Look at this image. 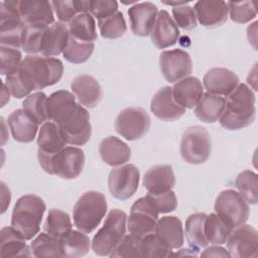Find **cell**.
<instances>
[{
	"instance_id": "e575fe53",
	"label": "cell",
	"mask_w": 258,
	"mask_h": 258,
	"mask_svg": "<svg viewBox=\"0 0 258 258\" xmlns=\"http://www.w3.org/2000/svg\"><path fill=\"white\" fill-rule=\"evenodd\" d=\"M31 253L34 257H63L61 240L57 239L46 232L38 236L30 243Z\"/></svg>"
},
{
	"instance_id": "8d00e7d4",
	"label": "cell",
	"mask_w": 258,
	"mask_h": 258,
	"mask_svg": "<svg viewBox=\"0 0 258 258\" xmlns=\"http://www.w3.org/2000/svg\"><path fill=\"white\" fill-rule=\"evenodd\" d=\"M61 240L63 257H81L85 256L90 248L92 247V242L86 233L81 231L72 230L66 237Z\"/></svg>"
},
{
	"instance_id": "4316f807",
	"label": "cell",
	"mask_w": 258,
	"mask_h": 258,
	"mask_svg": "<svg viewBox=\"0 0 258 258\" xmlns=\"http://www.w3.org/2000/svg\"><path fill=\"white\" fill-rule=\"evenodd\" d=\"M11 135L17 142H31L37 134L39 124L34 121L23 109L13 111L7 119Z\"/></svg>"
},
{
	"instance_id": "f5cc1de1",
	"label": "cell",
	"mask_w": 258,
	"mask_h": 258,
	"mask_svg": "<svg viewBox=\"0 0 258 258\" xmlns=\"http://www.w3.org/2000/svg\"><path fill=\"white\" fill-rule=\"evenodd\" d=\"M201 257H231L229 252L220 247L219 245H212L211 247L206 248L202 253Z\"/></svg>"
},
{
	"instance_id": "44dd1931",
	"label": "cell",
	"mask_w": 258,
	"mask_h": 258,
	"mask_svg": "<svg viewBox=\"0 0 258 258\" xmlns=\"http://www.w3.org/2000/svg\"><path fill=\"white\" fill-rule=\"evenodd\" d=\"M71 90L79 104L85 108H95L102 100L101 85L91 75L77 76L71 83Z\"/></svg>"
},
{
	"instance_id": "74e56055",
	"label": "cell",
	"mask_w": 258,
	"mask_h": 258,
	"mask_svg": "<svg viewBox=\"0 0 258 258\" xmlns=\"http://www.w3.org/2000/svg\"><path fill=\"white\" fill-rule=\"evenodd\" d=\"M43 229L49 235L62 239L72 231L70 216L59 209H51L45 219Z\"/></svg>"
},
{
	"instance_id": "e0dca14e",
	"label": "cell",
	"mask_w": 258,
	"mask_h": 258,
	"mask_svg": "<svg viewBox=\"0 0 258 258\" xmlns=\"http://www.w3.org/2000/svg\"><path fill=\"white\" fill-rule=\"evenodd\" d=\"M17 8L24 25L49 26L54 21V11L50 1L17 0Z\"/></svg>"
},
{
	"instance_id": "d6a6232c",
	"label": "cell",
	"mask_w": 258,
	"mask_h": 258,
	"mask_svg": "<svg viewBox=\"0 0 258 258\" xmlns=\"http://www.w3.org/2000/svg\"><path fill=\"white\" fill-rule=\"evenodd\" d=\"M68 30L71 37L85 42H94L98 38L96 22L89 12L76 15L69 23Z\"/></svg>"
},
{
	"instance_id": "8fae6325",
	"label": "cell",
	"mask_w": 258,
	"mask_h": 258,
	"mask_svg": "<svg viewBox=\"0 0 258 258\" xmlns=\"http://www.w3.org/2000/svg\"><path fill=\"white\" fill-rule=\"evenodd\" d=\"M57 126L67 144L82 146L90 140L92 134L90 114L87 109L79 103L75 111Z\"/></svg>"
},
{
	"instance_id": "ab89813d",
	"label": "cell",
	"mask_w": 258,
	"mask_h": 258,
	"mask_svg": "<svg viewBox=\"0 0 258 258\" xmlns=\"http://www.w3.org/2000/svg\"><path fill=\"white\" fill-rule=\"evenodd\" d=\"M56 17L59 22H70L76 15L89 12V1L84 0H54L51 1Z\"/></svg>"
},
{
	"instance_id": "8992f818",
	"label": "cell",
	"mask_w": 258,
	"mask_h": 258,
	"mask_svg": "<svg viewBox=\"0 0 258 258\" xmlns=\"http://www.w3.org/2000/svg\"><path fill=\"white\" fill-rule=\"evenodd\" d=\"M211 150V136L204 127L192 126L183 132L180 141V154L185 162L202 164L210 157Z\"/></svg>"
},
{
	"instance_id": "9c48e42d",
	"label": "cell",
	"mask_w": 258,
	"mask_h": 258,
	"mask_svg": "<svg viewBox=\"0 0 258 258\" xmlns=\"http://www.w3.org/2000/svg\"><path fill=\"white\" fill-rule=\"evenodd\" d=\"M24 24L21 20L17 0L0 2V43L2 46L20 48V35Z\"/></svg>"
},
{
	"instance_id": "ffe728a7",
	"label": "cell",
	"mask_w": 258,
	"mask_h": 258,
	"mask_svg": "<svg viewBox=\"0 0 258 258\" xmlns=\"http://www.w3.org/2000/svg\"><path fill=\"white\" fill-rule=\"evenodd\" d=\"M239 83V77L226 68H212L203 78V85L207 92L221 97L230 95Z\"/></svg>"
},
{
	"instance_id": "7402d4cb",
	"label": "cell",
	"mask_w": 258,
	"mask_h": 258,
	"mask_svg": "<svg viewBox=\"0 0 258 258\" xmlns=\"http://www.w3.org/2000/svg\"><path fill=\"white\" fill-rule=\"evenodd\" d=\"M179 35L180 32L178 26L169 13L164 9L158 11L154 26L150 33L152 43L159 49L166 48L174 45L177 42Z\"/></svg>"
},
{
	"instance_id": "bcb514c9",
	"label": "cell",
	"mask_w": 258,
	"mask_h": 258,
	"mask_svg": "<svg viewBox=\"0 0 258 258\" xmlns=\"http://www.w3.org/2000/svg\"><path fill=\"white\" fill-rule=\"evenodd\" d=\"M228 14L230 18L237 23H247L257 16V11L255 5L252 1H242V2H227Z\"/></svg>"
},
{
	"instance_id": "d4e9b609",
	"label": "cell",
	"mask_w": 258,
	"mask_h": 258,
	"mask_svg": "<svg viewBox=\"0 0 258 258\" xmlns=\"http://www.w3.org/2000/svg\"><path fill=\"white\" fill-rule=\"evenodd\" d=\"M142 184L144 188L152 195L170 191L175 184L172 166L169 164L152 166L144 173Z\"/></svg>"
},
{
	"instance_id": "7c38bea8",
	"label": "cell",
	"mask_w": 258,
	"mask_h": 258,
	"mask_svg": "<svg viewBox=\"0 0 258 258\" xmlns=\"http://www.w3.org/2000/svg\"><path fill=\"white\" fill-rule=\"evenodd\" d=\"M150 117L140 107H129L122 110L116 120L115 129L126 140H136L143 137L149 130Z\"/></svg>"
},
{
	"instance_id": "7dc6e473",
	"label": "cell",
	"mask_w": 258,
	"mask_h": 258,
	"mask_svg": "<svg viewBox=\"0 0 258 258\" xmlns=\"http://www.w3.org/2000/svg\"><path fill=\"white\" fill-rule=\"evenodd\" d=\"M141 239L129 234L125 235L122 241L115 247L109 255L110 257H141Z\"/></svg>"
},
{
	"instance_id": "277c9868",
	"label": "cell",
	"mask_w": 258,
	"mask_h": 258,
	"mask_svg": "<svg viewBox=\"0 0 258 258\" xmlns=\"http://www.w3.org/2000/svg\"><path fill=\"white\" fill-rule=\"evenodd\" d=\"M107 208L104 194L96 190L83 194L73 208L74 225L81 232L92 233L105 217Z\"/></svg>"
},
{
	"instance_id": "681fc988",
	"label": "cell",
	"mask_w": 258,
	"mask_h": 258,
	"mask_svg": "<svg viewBox=\"0 0 258 258\" xmlns=\"http://www.w3.org/2000/svg\"><path fill=\"white\" fill-rule=\"evenodd\" d=\"M145 197L158 214L170 213L177 208V198L172 190L158 195L148 192Z\"/></svg>"
},
{
	"instance_id": "d6986e66",
	"label": "cell",
	"mask_w": 258,
	"mask_h": 258,
	"mask_svg": "<svg viewBox=\"0 0 258 258\" xmlns=\"http://www.w3.org/2000/svg\"><path fill=\"white\" fill-rule=\"evenodd\" d=\"M150 110L161 121L172 122L181 118L185 110L173 99L171 87L165 86L159 89L151 99Z\"/></svg>"
},
{
	"instance_id": "f1b7e54d",
	"label": "cell",
	"mask_w": 258,
	"mask_h": 258,
	"mask_svg": "<svg viewBox=\"0 0 258 258\" xmlns=\"http://www.w3.org/2000/svg\"><path fill=\"white\" fill-rule=\"evenodd\" d=\"M70 38L68 26L62 22H54L46 27L41 46V55L46 57L57 56L63 52Z\"/></svg>"
},
{
	"instance_id": "5b68a950",
	"label": "cell",
	"mask_w": 258,
	"mask_h": 258,
	"mask_svg": "<svg viewBox=\"0 0 258 258\" xmlns=\"http://www.w3.org/2000/svg\"><path fill=\"white\" fill-rule=\"evenodd\" d=\"M127 214L120 209H112L102 228L92 240V250L99 256H109L122 241L127 230Z\"/></svg>"
},
{
	"instance_id": "52a82bcc",
	"label": "cell",
	"mask_w": 258,
	"mask_h": 258,
	"mask_svg": "<svg viewBox=\"0 0 258 258\" xmlns=\"http://www.w3.org/2000/svg\"><path fill=\"white\" fill-rule=\"evenodd\" d=\"M215 213L220 216L232 229L245 224L250 215L246 200L234 189L221 191L216 198Z\"/></svg>"
},
{
	"instance_id": "7a4b0ae2",
	"label": "cell",
	"mask_w": 258,
	"mask_h": 258,
	"mask_svg": "<svg viewBox=\"0 0 258 258\" xmlns=\"http://www.w3.org/2000/svg\"><path fill=\"white\" fill-rule=\"evenodd\" d=\"M256 97L252 89L241 84L225 98V107L218 120L227 130H239L253 124L256 119Z\"/></svg>"
},
{
	"instance_id": "30bf717a",
	"label": "cell",
	"mask_w": 258,
	"mask_h": 258,
	"mask_svg": "<svg viewBox=\"0 0 258 258\" xmlns=\"http://www.w3.org/2000/svg\"><path fill=\"white\" fill-rule=\"evenodd\" d=\"M158 215L146 197L137 199L131 206L129 218H127L129 233L140 239L154 233Z\"/></svg>"
},
{
	"instance_id": "7bdbcfd3",
	"label": "cell",
	"mask_w": 258,
	"mask_h": 258,
	"mask_svg": "<svg viewBox=\"0 0 258 258\" xmlns=\"http://www.w3.org/2000/svg\"><path fill=\"white\" fill-rule=\"evenodd\" d=\"M98 26L102 37L108 39H116L123 36L127 30L125 17L121 11L98 20Z\"/></svg>"
},
{
	"instance_id": "c3c4849f",
	"label": "cell",
	"mask_w": 258,
	"mask_h": 258,
	"mask_svg": "<svg viewBox=\"0 0 258 258\" xmlns=\"http://www.w3.org/2000/svg\"><path fill=\"white\" fill-rule=\"evenodd\" d=\"M0 54H1V75L9 76L18 71L23 60L19 49L1 45Z\"/></svg>"
},
{
	"instance_id": "f6af8a7d",
	"label": "cell",
	"mask_w": 258,
	"mask_h": 258,
	"mask_svg": "<svg viewBox=\"0 0 258 258\" xmlns=\"http://www.w3.org/2000/svg\"><path fill=\"white\" fill-rule=\"evenodd\" d=\"M140 249L143 258L170 257L172 254V250L167 248L154 233L141 238Z\"/></svg>"
},
{
	"instance_id": "ba28073f",
	"label": "cell",
	"mask_w": 258,
	"mask_h": 258,
	"mask_svg": "<svg viewBox=\"0 0 258 258\" xmlns=\"http://www.w3.org/2000/svg\"><path fill=\"white\" fill-rule=\"evenodd\" d=\"M85 165V153L78 146H66L54 154L46 167V173L57 175L62 179H74L83 171Z\"/></svg>"
},
{
	"instance_id": "836d02e7",
	"label": "cell",
	"mask_w": 258,
	"mask_h": 258,
	"mask_svg": "<svg viewBox=\"0 0 258 258\" xmlns=\"http://www.w3.org/2000/svg\"><path fill=\"white\" fill-rule=\"evenodd\" d=\"M233 229L216 213L206 216L204 224L205 237L211 245H223L226 243Z\"/></svg>"
},
{
	"instance_id": "db71d44e",
	"label": "cell",
	"mask_w": 258,
	"mask_h": 258,
	"mask_svg": "<svg viewBox=\"0 0 258 258\" xmlns=\"http://www.w3.org/2000/svg\"><path fill=\"white\" fill-rule=\"evenodd\" d=\"M10 200H11V195H10L9 188L6 186V184L4 182H1V202H2L1 213L2 214L6 211L7 207L9 206Z\"/></svg>"
},
{
	"instance_id": "484cf974",
	"label": "cell",
	"mask_w": 258,
	"mask_h": 258,
	"mask_svg": "<svg viewBox=\"0 0 258 258\" xmlns=\"http://www.w3.org/2000/svg\"><path fill=\"white\" fill-rule=\"evenodd\" d=\"M154 234L170 250L179 249L184 243L182 223L175 216H164L158 219Z\"/></svg>"
},
{
	"instance_id": "60d3db41",
	"label": "cell",
	"mask_w": 258,
	"mask_h": 258,
	"mask_svg": "<svg viewBox=\"0 0 258 258\" xmlns=\"http://www.w3.org/2000/svg\"><path fill=\"white\" fill-rule=\"evenodd\" d=\"M47 96L42 92L28 95L22 102V109L39 125L48 121L46 114Z\"/></svg>"
},
{
	"instance_id": "6da1fadb",
	"label": "cell",
	"mask_w": 258,
	"mask_h": 258,
	"mask_svg": "<svg viewBox=\"0 0 258 258\" xmlns=\"http://www.w3.org/2000/svg\"><path fill=\"white\" fill-rule=\"evenodd\" d=\"M63 63L59 58L27 55L22 60L16 75L25 91H39L56 84L62 77Z\"/></svg>"
},
{
	"instance_id": "1f68e13d",
	"label": "cell",
	"mask_w": 258,
	"mask_h": 258,
	"mask_svg": "<svg viewBox=\"0 0 258 258\" xmlns=\"http://www.w3.org/2000/svg\"><path fill=\"white\" fill-rule=\"evenodd\" d=\"M224 107L225 98L207 92L195 106V115L204 123H215L220 119Z\"/></svg>"
},
{
	"instance_id": "f546056e",
	"label": "cell",
	"mask_w": 258,
	"mask_h": 258,
	"mask_svg": "<svg viewBox=\"0 0 258 258\" xmlns=\"http://www.w3.org/2000/svg\"><path fill=\"white\" fill-rule=\"evenodd\" d=\"M25 241L27 240L12 226L2 228L0 231V256L2 258L31 256V249Z\"/></svg>"
},
{
	"instance_id": "83f0119b",
	"label": "cell",
	"mask_w": 258,
	"mask_h": 258,
	"mask_svg": "<svg viewBox=\"0 0 258 258\" xmlns=\"http://www.w3.org/2000/svg\"><path fill=\"white\" fill-rule=\"evenodd\" d=\"M171 89L174 101L184 109L194 108L204 94L201 81L194 76L177 81Z\"/></svg>"
},
{
	"instance_id": "11a10c76",
	"label": "cell",
	"mask_w": 258,
	"mask_h": 258,
	"mask_svg": "<svg viewBox=\"0 0 258 258\" xmlns=\"http://www.w3.org/2000/svg\"><path fill=\"white\" fill-rule=\"evenodd\" d=\"M11 95L9 89L7 88L6 84L3 82L2 83V103H1V107H3L8 101H9V96Z\"/></svg>"
},
{
	"instance_id": "2e32d148",
	"label": "cell",
	"mask_w": 258,
	"mask_h": 258,
	"mask_svg": "<svg viewBox=\"0 0 258 258\" xmlns=\"http://www.w3.org/2000/svg\"><path fill=\"white\" fill-rule=\"evenodd\" d=\"M66 144L60 129L55 123L47 121L41 125L37 136V159L42 169L54 154L66 147Z\"/></svg>"
},
{
	"instance_id": "816d5d0a",
	"label": "cell",
	"mask_w": 258,
	"mask_h": 258,
	"mask_svg": "<svg viewBox=\"0 0 258 258\" xmlns=\"http://www.w3.org/2000/svg\"><path fill=\"white\" fill-rule=\"evenodd\" d=\"M118 11V2L115 0H90L89 13L98 20L109 17Z\"/></svg>"
},
{
	"instance_id": "ee69618b",
	"label": "cell",
	"mask_w": 258,
	"mask_h": 258,
	"mask_svg": "<svg viewBox=\"0 0 258 258\" xmlns=\"http://www.w3.org/2000/svg\"><path fill=\"white\" fill-rule=\"evenodd\" d=\"M235 186L248 204L255 205L257 203L258 177L254 171L244 170L240 172L235 179Z\"/></svg>"
},
{
	"instance_id": "f35d334b",
	"label": "cell",
	"mask_w": 258,
	"mask_h": 258,
	"mask_svg": "<svg viewBox=\"0 0 258 258\" xmlns=\"http://www.w3.org/2000/svg\"><path fill=\"white\" fill-rule=\"evenodd\" d=\"M45 29L46 26L24 25L20 35V48L29 55L40 53Z\"/></svg>"
},
{
	"instance_id": "b9f144b4",
	"label": "cell",
	"mask_w": 258,
	"mask_h": 258,
	"mask_svg": "<svg viewBox=\"0 0 258 258\" xmlns=\"http://www.w3.org/2000/svg\"><path fill=\"white\" fill-rule=\"evenodd\" d=\"M94 42L80 41L70 36L62 54L64 59L69 62L74 64H80L90 58L94 51Z\"/></svg>"
},
{
	"instance_id": "5bb4252c",
	"label": "cell",
	"mask_w": 258,
	"mask_h": 258,
	"mask_svg": "<svg viewBox=\"0 0 258 258\" xmlns=\"http://www.w3.org/2000/svg\"><path fill=\"white\" fill-rule=\"evenodd\" d=\"M140 173L133 164H122L113 168L108 177L111 195L118 200H127L137 190Z\"/></svg>"
},
{
	"instance_id": "4dcf8cb0",
	"label": "cell",
	"mask_w": 258,
	"mask_h": 258,
	"mask_svg": "<svg viewBox=\"0 0 258 258\" xmlns=\"http://www.w3.org/2000/svg\"><path fill=\"white\" fill-rule=\"evenodd\" d=\"M99 153L102 160L110 166L125 164L131 157L130 147L116 136L104 138L100 143Z\"/></svg>"
},
{
	"instance_id": "ac0fdd59",
	"label": "cell",
	"mask_w": 258,
	"mask_h": 258,
	"mask_svg": "<svg viewBox=\"0 0 258 258\" xmlns=\"http://www.w3.org/2000/svg\"><path fill=\"white\" fill-rule=\"evenodd\" d=\"M158 14L157 6L150 2H136L128 9L130 29L138 36L150 35Z\"/></svg>"
},
{
	"instance_id": "603a6c76",
	"label": "cell",
	"mask_w": 258,
	"mask_h": 258,
	"mask_svg": "<svg viewBox=\"0 0 258 258\" xmlns=\"http://www.w3.org/2000/svg\"><path fill=\"white\" fill-rule=\"evenodd\" d=\"M197 20L205 27H217L228 19L227 2L221 0L197 1L194 5Z\"/></svg>"
},
{
	"instance_id": "f907efd6",
	"label": "cell",
	"mask_w": 258,
	"mask_h": 258,
	"mask_svg": "<svg viewBox=\"0 0 258 258\" xmlns=\"http://www.w3.org/2000/svg\"><path fill=\"white\" fill-rule=\"evenodd\" d=\"M173 20L177 26L185 30H191L197 27V17L194 7L186 4L174 6L172 8Z\"/></svg>"
},
{
	"instance_id": "4fadbf2b",
	"label": "cell",
	"mask_w": 258,
	"mask_h": 258,
	"mask_svg": "<svg viewBox=\"0 0 258 258\" xmlns=\"http://www.w3.org/2000/svg\"><path fill=\"white\" fill-rule=\"evenodd\" d=\"M226 243L231 257L254 258L257 256L258 233L252 225L242 224L234 228Z\"/></svg>"
},
{
	"instance_id": "cb8c5ba5",
	"label": "cell",
	"mask_w": 258,
	"mask_h": 258,
	"mask_svg": "<svg viewBox=\"0 0 258 258\" xmlns=\"http://www.w3.org/2000/svg\"><path fill=\"white\" fill-rule=\"evenodd\" d=\"M77 105L76 97L67 90H59L51 93L46 101L48 121L59 125L75 111Z\"/></svg>"
},
{
	"instance_id": "9a60e30c",
	"label": "cell",
	"mask_w": 258,
	"mask_h": 258,
	"mask_svg": "<svg viewBox=\"0 0 258 258\" xmlns=\"http://www.w3.org/2000/svg\"><path fill=\"white\" fill-rule=\"evenodd\" d=\"M159 67L168 83H176L188 77L192 72V61L189 53L179 48L162 51L159 55Z\"/></svg>"
},
{
	"instance_id": "d590c367",
	"label": "cell",
	"mask_w": 258,
	"mask_h": 258,
	"mask_svg": "<svg viewBox=\"0 0 258 258\" xmlns=\"http://www.w3.org/2000/svg\"><path fill=\"white\" fill-rule=\"evenodd\" d=\"M206 216L205 213H195L185 221V237L189 246L195 250L206 248L209 245L204 232Z\"/></svg>"
},
{
	"instance_id": "3957f363",
	"label": "cell",
	"mask_w": 258,
	"mask_h": 258,
	"mask_svg": "<svg viewBox=\"0 0 258 258\" xmlns=\"http://www.w3.org/2000/svg\"><path fill=\"white\" fill-rule=\"evenodd\" d=\"M46 210L45 202L36 195L21 196L15 203L11 215V226L26 240L35 237Z\"/></svg>"
}]
</instances>
